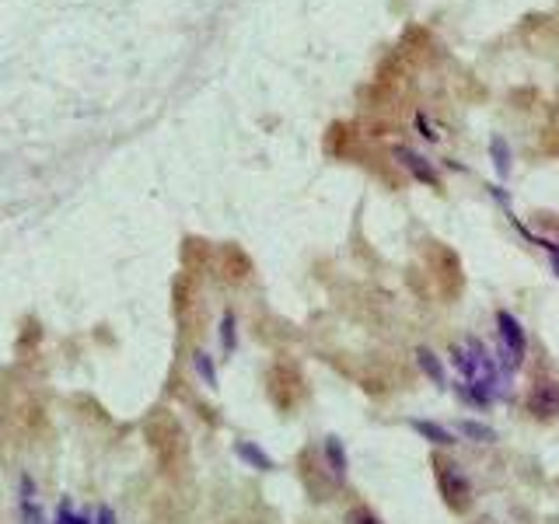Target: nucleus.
<instances>
[{
    "instance_id": "2",
    "label": "nucleus",
    "mask_w": 559,
    "mask_h": 524,
    "mask_svg": "<svg viewBox=\"0 0 559 524\" xmlns=\"http://www.w3.org/2000/svg\"><path fill=\"white\" fill-rule=\"evenodd\" d=\"M433 476L441 486V497L454 514H465L472 507V483L465 479V472L454 465L444 454H433Z\"/></svg>"
},
{
    "instance_id": "4",
    "label": "nucleus",
    "mask_w": 559,
    "mask_h": 524,
    "mask_svg": "<svg viewBox=\"0 0 559 524\" xmlns=\"http://www.w3.org/2000/svg\"><path fill=\"white\" fill-rule=\"evenodd\" d=\"M528 413L535 419H556L559 416V384L556 381H542L528 395Z\"/></svg>"
},
{
    "instance_id": "6",
    "label": "nucleus",
    "mask_w": 559,
    "mask_h": 524,
    "mask_svg": "<svg viewBox=\"0 0 559 524\" xmlns=\"http://www.w3.org/2000/svg\"><path fill=\"white\" fill-rule=\"evenodd\" d=\"M325 454H329L332 472H336V476H346V454H343V448H340L336 437H329V441H325Z\"/></svg>"
},
{
    "instance_id": "14",
    "label": "nucleus",
    "mask_w": 559,
    "mask_h": 524,
    "mask_svg": "<svg viewBox=\"0 0 559 524\" xmlns=\"http://www.w3.org/2000/svg\"><path fill=\"white\" fill-rule=\"evenodd\" d=\"M224 346L227 349L235 346V319H231V314H224Z\"/></svg>"
},
{
    "instance_id": "3",
    "label": "nucleus",
    "mask_w": 559,
    "mask_h": 524,
    "mask_svg": "<svg viewBox=\"0 0 559 524\" xmlns=\"http://www.w3.org/2000/svg\"><path fill=\"white\" fill-rule=\"evenodd\" d=\"M497 325H500V354H503V364L511 367H521V360H524V332H521V325H518V319L514 314H507V311H500L497 314Z\"/></svg>"
},
{
    "instance_id": "12",
    "label": "nucleus",
    "mask_w": 559,
    "mask_h": 524,
    "mask_svg": "<svg viewBox=\"0 0 559 524\" xmlns=\"http://www.w3.org/2000/svg\"><path fill=\"white\" fill-rule=\"evenodd\" d=\"M197 371L203 374V381H206V384H217V378H214V364H210V357H206V354H197Z\"/></svg>"
},
{
    "instance_id": "10",
    "label": "nucleus",
    "mask_w": 559,
    "mask_h": 524,
    "mask_svg": "<svg viewBox=\"0 0 559 524\" xmlns=\"http://www.w3.org/2000/svg\"><path fill=\"white\" fill-rule=\"evenodd\" d=\"M459 430H462V433H468V437H476V441H483V444L497 441V433L489 430V427H479V424H462Z\"/></svg>"
},
{
    "instance_id": "8",
    "label": "nucleus",
    "mask_w": 559,
    "mask_h": 524,
    "mask_svg": "<svg viewBox=\"0 0 559 524\" xmlns=\"http://www.w3.org/2000/svg\"><path fill=\"white\" fill-rule=\"evenodd\" d=\"M416 357H419V367H424V371H427V374H430V378H433L437 384L444 381V371H441V364H437V357L430 354V349H419Z\"/></svg>"
},
{
    "instance_id": "15",
    "label": "nucleus",
    "mask_w": 559,
    "mask_h": 524,
    "mask_svg": "<svg viewBox=\"0 0 559 524\" xmlns=\"http://www.w3.org/2000/svg\"><path fill=\"white\" fill-rule=\"evenodd\" d=\"M98 524H116V514L109 511V507H102L98 511Z\"/></svg>"
},
{
    "instance_id": "5",
    "label": "nucleus",
    "mask_w": 559,
    "mask_h": 524,
    "mask_svg": "<svg viewBox=\"0 0 559 524\" xmlns=\"http://www.w3.org/2000/svg\"><path fill=\"white\" fill-rule=\"evenodd\" d=\"M395 162L406 168L416 182H427V186H433V189H441V175L433 171V165L430 162H424L416 151H409V147H395Z\"/></svg>"
},
{
    "instance_id": "9",
    "label": "nucleus",
    "mask_w": 559,
    "mask_h": 524,
    "mask_svg": "<svg viewBox=\"0 0 559 524\" xmlns=\"http://www.w3.org/2000/svg\"><path fill=\"white\" fill-rule=\"evenodd\" d=\"M346 524H381V517L371 511V507H349Z\"/></svg>"
},
{
    "instance_id": "16",
    "label": "nucleus",
    "mask_w": 559,
    "mask_h": 524,
    "mask_svg": "<svg viewBox=\"0 0 559 524\" xmlns=\"http://www.w3.org/2000/svg\"><path fill=\"white\" fill-rule=\"evenodd\" d=\"M549 249H552V270L559 273V249H556V245H549Z\"/></svg>"
},
{
    "instance_id": "7",
    "label": "nucleus",
    "mask_w": 559,
    "mask_h": 524,
    "mask_svg": "<svg viewBox=\"0 0 559 524\" xmlns=\"http://www.w3.org/2000/svg\"><path fill=\"white\" fill-rule=\"evenodd\" d=\"M413 430H419L424 437H430V441H437V444H451L454 437L448 433V430H441V427H433V424H424V419H416L413 424Z\"/></svg>"
},
{
    "instance_id": "11",
    "label": "nucleus",
    "mask_w": 559,
    "mask_h": 524,
    "mask_svg": "<svg viewBox=\"0 0 559 524\" xmlns=\"http://www.w3.org/2000/svg\"><path fill=\"white\" fill-rule=\"evenodd\" d=\"M493 157H497V171H500V175L511 171V157H507V144H503L500 136L493 140Z\"/></svg>"
},
{
    "instance_id": "1",
    "label": "nucleus",
    "mask_w": 559,
    "mask_h": 524,
    "mask_svg": "<svg viewBox=\"0 0 559 524\" xmlns=\"http://www.w3.org/2000/svg\"><path fill=\"white\" fill-rule=\"evenodd\" d=\"M451 357L462 378L476 389V398L489 402V389H497V364L486 354V346L479 340H459L451 346Z\"/></svg>"
},
{
    "instance_id": "13",
    "label": "nucleus",
    "mask_w": 559,
    "mask_h": 524,
    "mask_svg": "<svg viewBox=\"0 0 559 524\" xmlns=\"http://www.w3.org/2000/svg\"><path fill=\"white\" fill-rule=\"evenodd\" d=\"M238 451H241L249 462H255V465H262V468H270V458H266V454H262V451H255V448H249V444H241Z\"/></svg>"
}]
</instances>
